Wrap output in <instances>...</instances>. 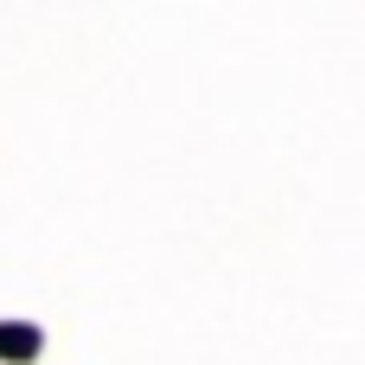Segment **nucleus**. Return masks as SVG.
I'll list each match as a JSON object with an SVG mask.
<instances>
[{"instance_id": "1", "label": "nucleus", "mask_w": 365, "mask_h": 365, "mask_svg": "<svg viewBox=\"0 0 365 365\" xmlns=\"http://www.w3.org/2000/svg\"><path fill=\"white\" fill-rule=\"evenodd\" d=\"M38 353V327H0V359H32Z\"/></svg>"}]
</instances>
